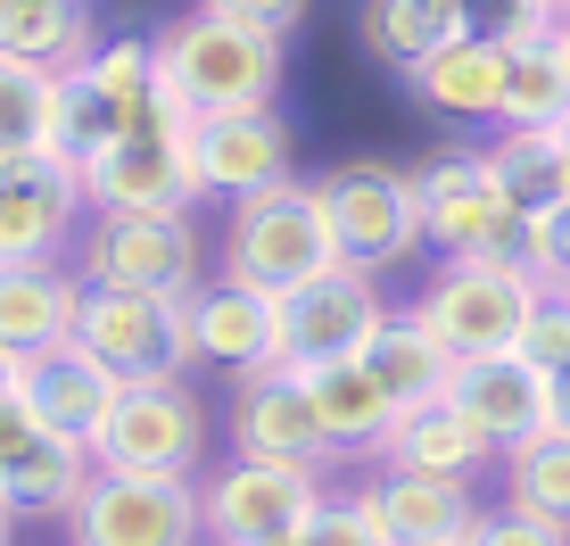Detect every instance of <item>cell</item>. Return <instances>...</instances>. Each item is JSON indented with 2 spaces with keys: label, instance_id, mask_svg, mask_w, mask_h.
<instances>
[{
  "label": "cell",
  "instance_id": "6da1fadb",
  "mask_svg": "<svg viewBox=\"0 0 570 546\" xmlns=\"http://www.w3.org/2000/svg\"><path fill=\"white\" fill-rule=\"evenodd\" d=\"M157 84L183 116H240L282 100V33L232 26L215 9H190L157 33Z\"/></svg>",
  "mask_w": 570,
  "mask_h": 546
},
{
  "label": "cell",
  "instance_id": "7a4b0ae2",
  "mask_svg": "<svg viewBox=\"0 0 570 546\" xmlns=\"http://www.w3.org/2000/svg\"><path fill=\"white\" fill-rule=\"evenodd\" d=\"M83 166L91 216H157V207H199L207 174H199V116H183L174 100H157L132 133L100 142Z\"/></svg>",
  "mask_w": 570,
  "mask_h": 546
},
{
  "label": "cell",
  "instance_id": "3957f363",
  "mask_svg": "<svg viewBox=\"0 0 570 546\" xmlns=\"http://www.w3.org/2000/svg\"><path fill=\"white\" fill-rule=\"evenodd\" d=\"M340 265V241H331L323 224V199H314V183H273L257 199H232V232H224V273L248 290H273V299H289L298 282Z\"/></svg>",
  "mask_w": 570,
  "mask_h": 546
},
{
  "label": "cell",
  "instance_id": "277c9868",
  "mask_svg": "<svg viewBox=\"0 0 570 546\" xmlns=\"http://www.w3.org/2000/svg\"><path fill=\"white\" fill-rule=\"evenodd\" d=\"M75 273L100 290H149V299H199L207 290V248L190 207H157V216H91L75 241Z\"/></svg>",
  "mask_w": 570,
  "mask_h": 546
},
{
  "label": "cell",
  "instance_id": "5b68a950",
  "mask_svg": "<svg viewBox=\"0 0 570 546\" xmlns=\"http://www.w3.org/2000/svg\"><path fill=\"white\" fill-rule=\"evenodd\" d=\"M323 224L340 241V265H405L422 248V183L389 158H340L331 174H314Z\"/></svg>",
  "mask_w": 570,
  "mask_h": 546
},
{
  "label": "cell",
  "instance_id": "8992f818",
  "mask_svg": "<svg viewBox=\"0 0 570 546\" xmlns=\"http://www.w3.org/2000/svg\"><path fill=\"white\" fill-rule=\"evenodd\" d=\"M207 464V406L183 373L174 381H125L108 431H100V472L132 480H199Z\"/></svg>",
  "mask_w": 570,
  "mask_h": 546
},
{
  "label": "cell",
  "instance_id": "52a82bcc",
  "mask_svg": "<svg viewBox=\"0 0 570 546\" xmlns=\"http://www.w3.org/2000/svg\"><path fill=\"white\" fill-rule=\"evenodd\" d=\"M538 299H546V282L521 273L513 257H455V265H439L422 315L455 357H504V348H521Z\"/></svg>",
  "mask_w": 570,
  "mask_h": 546
},
{
  "label": "cell",
  "instance_id": "ba28073f",
  "mask_svg": "<svg viewBox=\"0 0 570 546\" xmlns=\"http://www.w3.org/2000/svg\"><path fill=\"white\" fill-rule=\"evenodd\" d=\"M91 191L67 149H0V248L9 265H58L83 241Z\"/></svg>",
  "mask_w": 570,
  "mask_h": 546
},
{
  "label": "cell",
  "instance_id": "9c48e42d",
  "mask_svg": "<svg viewBox=\"0 0 570 546\" xmlns=\"http://www.w3.org/2000/svg\"><path fill=\"white\" fill-rule=\"evenodd\" d=\"M166 100L157 84V42H100L83 67L58 75V125H50V149L67 158H91L100 142L132 133L141 116Z\"/></svg>",
  "mask_w": 570,
  "mask_h": 546
},
{
  "label": "cell",
  "instance_id": "30bf717a",
  "mask_svg": "<svg viewBox=\"0 0 570 546\" xmlns=\"http://www.w3.org/2000/svg\"><path fill=\"white\" fill-rule=\"evenodd\" d=\"M331 497L323 464H273V456H232L199 480L207 505V546H265L282 530H298L314 505Z\"/></svg>",
  "mask_w": 570,
  "mask_h": 546
},
{
  "label": "cell",
  "instance_id": "8fae6325",
  "mask_svg": "<svg viewBox=\"0 0 570 546\" xmlns=\"http://www.w3.org/2000/svg\"><path fill=\"white\" fill-rule=\"evenodd\" d=\"M75 348L108 364L116 381H174L199 364L190 348V306L183 299H149V290H83V323H75Z\"/></svg>",
  "mask_w": 570,
  "mask_h": 546
},
{
  "label": "cell",
  "instance_id": "7c38bea8",
  "mask_svg": "<svg viewBox=\"0 0 570 546\" xmlns=\"http://www.w3.org/2000/svg\"><path fill=\"white\" fill-rule=\"evenodd\" d=\"M414 183H422V248H439L446 265L455 257H504L513 224L529 216V207L504 199L488 149H446V158L414 166Z\"/></svg>",
  "mask_w": 570,
  "mask_h": 546
},
{
  "label": "cell",
  "instance_id": "4fadbf2b",
  "mask_svg": "<svg viewBox=\"0 0 570 546\" xmlns=\"http://www.w3.org/2000/svg\"><path fill=\"white\" fill-rule=\"evenodd\" d=\"M67 546H207L199 480H132L100 472L67 514Z\"/></svg>",
  "mask_w": 570,
  "mask_h": 546
},
{
  "label": "cell",
  "instance_id": "5bb4252c",
  "mask_svg": "<svg viewBox=\"0 0 570 546\" xmlns=\"http://www.w3.org/2000/svg\"><path fill=\"white\" fill-rule=\"evenodd\" d=\"M389 323L381 290H372L364 265H331L314 273V282H298L282 299V364H340V357H364L372 331Z\"/></svg>",
  "mask_w": 570,
  "mask_h": 546
},
{
  "label": "cell",
  "instance_id": "9a60e30c",
  "mask_svg": "<svg viewBox=\"0 0 570 546\" xmlns=\"http://www.w3.org/2000/svg\"><path fill=\"white\" fill-rule=\"evenodd\" d=\"M232 456H273V464H323V472H340V439L314 415L306 373H289V364L240 373V389H232Z\"/></svg>",
  "mask_w": 570,
  "mask_h": 546
},
{
  "label": "cell",
  "instance_id": "2e32d148",
  "mask_svg": "<svg viewBox=\"0 0 570 546\" xmlns=\"http://www.w3.org/2000/svg\"><path fill=\"white\" fill-rule=\"evenodd\" d=\"M91 480H100V447L50 431V422H33V431H17L9 447H0V505H9L17 521H33V514L67 521Z\"/></svg>",
  "mask_w": 570,
  "mask_h": 546
},
{
  "label": "cell",
  "instance_id": "e0dca14e",
  "mask_svg": "<svg viewBox=\"0 0 570 546\" xmlns=\"http://www.w3.org/2000/svg\"><path fill=\"white\" fill-rule=\"evenodd\" d=\"M190 348H199V364H232V381L282 364V299L215 273L199 299H190Z\"/></svg>",
  "mask_w": 570,
  "mask_h": 546
},
{
  "label": "cell",
  "instance_id": "ac0fdd59",
  "mask_svg": "<svg viewBox=\"0 0 570 546\" xmlns=\"http://www.w3.org/2000/svg\"><path fill=\"white\" fill-rule=\"evenodd\" d=\"M446 398L497 439V456H504V447H521V439H538L546 422H554V381H546L521 348H504V357H463Z\"/></svg>",
  "mask_w": 570,
  "mask_h": 546
},
{
  "label": "cell",
  "instance_id": "d6986e66",
  "mask_svg": "<svg viewBox=\"0 0 570 546\" xmlns=\"http://www.w3.org/2000/svg\"><path fill=\"white\" fill-rule=\"evenodd\" d=\"M17 398L33 406V422H50V431H67V439H83V447H100L116 398H125V381H116L91 348L67 340V348H50V357H26Z\"/></svg>",
  "mask_w": 570,
  "mask_h": 546
},
{
  "label": "cell",
  "instance_id": "ffe728a7",
  "mask_svg": "<svg viewBox=\"0 0 570 546\" xmlns=\"http://www.w3.org/2000/svg\"><path fill=\"white\" fill-rule=\"evenodd\" d=\"M504 75H513V50L471 26L446 50H430L422 67H405V91H414L422 108L455 116V125H497L504 116Z\"/></svg>",
  "mask_w": 570,
  "mask_h": 546
},
{
  "label": "cell",
  "instance_id": "44dd1931",
  "mask_svg": "<svg viewBox=\"0 0 570 546\" xmlns=\"http://www.w3.org/2000/svg\"><path fill=\"white\" fill-rule=\"evenodd\" d=\"M199 174H207V199H257V191L289 183V125H282V108L199 116Z\"/></svg>",
  "mask_w": 570,
  "mask_h": 546
},
{
  "label": "cell",
  "instance_id": "7402d4cb",
  "mask_svg": "<svg viewBox=\"0 0 570 546\" xmlns=\"http://www.w3.org/2000/svg\"><path fill=\"white\" fill-rule=\"evenodd\" d=\"M83 273L75 265H0V348L9 357H50L83 323Z\"/></svg>",
  "mask_w": 570,
  "mask_h": 546
},
{
  "label": "cell",
  "instance_id": "603a6c76",
  "mask_svg": "<svg viewBox=\"0 0 570 546\" xmlns=\"http://www.w3.org/2000/svg\"><path fill=\"white\" fill-rule=\"evenodd\" d=\"M372 464H381V472H455V480H480L488 464H504V456H497V439H488L455 398H430V406H414V415H397V431L381 439Z\"/></svg>",
  "mask_w": 570,
  "mask_h": 546
},
{
  "label": "cell",
  "instance_id": "cb8c5ba5",
  "mask_svg": "<svg viewBox=\"0 0 570 546\" xmlns=\"http://www.w3.org/2000/svg\"><path fill=\"white\" fill-rule=\"evenodd\" d=\"M372 505H381L397 546H430V538H471V521L488 514L480 489L455 472H372Z\"/></svg>",
  "mask_w": 570,
  "mask_h": 546
},
{
  "label": "cell",
  "instance_id": "d4e9b609",
  "mask_svg": "<svg viewBox=\"0 0 570 546\" xmlns=\"http://www.w3.org/2000/svg\"><path fill=\"white\" fill-rule=\"evenodd\" d=\"M364 364H372V381L397 398V415H414V406H430V398H446V389H455V364H463V357L430 331L422 306H405V315H389L381 331H372Z\"/></svg>",
  "mask_w": 570,
  "mask_h": 546
},
{
  "label": "cell",
  "instance_id": "484cf974",
  "mask_svg": "<svg viewBox=\"0 0 570 546\" xmlns=\"http://www.w3.org/2000/svg\"><path fill=\"white\" fill-rule=\"evenodd\" d=\"M298 373V364H289ZM306 398L323 415V431L340 439V456H381V439L397 431V398L372 381L364 357H340V364H306Z\"/></svg>",
  "mask_w": 570,
  "mask_h": 546
},
{
  "label": "cell",
  "instance_id": "4316f807",
  "mask_svg": "<svg viewBox=\"0 0 570 546\" xmlns=\"http://www.w3.org/2000/svg\"><path fill=\"white\" fill-rule=\"evenodd\" d=\"M455 33H471V17L455 0H356V42L381 67H422L430 50H446Z\"/></svg>",
  "mask_w": 570,
  "mask_h": 546
},
{
  "label": "cell",
  "instance_id": "83f0119b",
  "mask_svg": "<svg viewBox=\"0 0 570 546\" xmlns=\"http://www.w3.org/2000/svg\"><path fill=\"white\" fill-rule=\"evenodd\" d=\"M100 50L91 42V17L83 0H0V58H26V67H83Z\"/></svg>",
  "mask_w": 570,
  "mask_h": 546
},
{
  "label": "cell",
  "instance_id": "f1b7e54d",
  "mask_svg": "<svg viewBox=\"0 0 570 546\" xmlns=\"http://www.w3.org/2000/svg\"><path fill=\"white\" fill-rule=\"evenodd\" d=\"M497 125H521V133H570V67L554 50V33L546 42L513 50V75H504V116Z\"/></svg>",
  "mask_w": 570,
  "mask_h": 546
},
{
  "label": "cell",
  "instance_id": "f546056e",
  "mask_svg": "<svg viewBox=\"0 0 570 546\" xmlns=\"http://www.w3.org/2000/svg\"><path fill=\"white\" fill-rule=\"evenodd\" d=\"M504 497L570 530V431H562V422H546L538 439L504 447Z\"/></svg>",
  "mask_w": 570,
  "mask_h": 546
},
{
  "label": "cell",
  "instance_id": "4dcf8cb0",
  "mask_svg": "<svg viewBox=\"0 0 570 546\" xmlns=\"http://www.w3.org/2000/svg\"><path fill=\"white\" fill-rule=\"evenodd\" d=\"M488 166H497V183H504V199L513 207H562V133H521V125H504L497 142H488Z\"/></svg>",
  "mask_w": 570,
  "mask_h": 546
},
{
  "label": "cell",
  "instance_id": "1f68e13d",
  "mask_svg": "<svg viewBox=\"0 0 570 546\" xmlns=\"http://www.w3.org/2000/svg\"><path fill=\"white\" fill-rule=\"evenodd\" d=\"M50 125H58V75L0 58V149H50Z\"/></svg>",
  "mask_w": 570,
  "mask_h": 546
},
{
  "label": "cell",
  "instance_id": "d6a6232c",
  "mask_svg": "<svg viewBox=\"0 0 570 546\" xmlns=\"http://www.w3.org/2000/svg\"><path fill=\"white\" fill-rule=\"evenodd\" d=\"M298 538H306V546H397V538H389V521H381V505H372V489L323 497V505L306 514Z\"/></svg>",
  "mask_w": 570,
  "mask_h": 546
},
{
  "label": "cell",
  "instance_id": "836d02e7",
  "mask_svg": "<svg viewBox=\"0 0 570 546\" xmlns=\"http://www.w3.org/2000/svg\"><path fill=\"white\" fill-rule=\"evenodd\" d=\"M471 26L497 33L504 50H529V42H546V33L562 26V9L554 0H471Z\"/></svg>",
  "mask_w": 570,
  "mask_h": 546
},
{
  "label": "cell",
  "instance_id": "e575fe53",
  "mask_svg": "<svg viewBox=\"0 0 570 546\" xmlns=\"http://www.w3.org/2000/svg\"><path fill=\"white\" fill-rule=\"evenodd\" d=\"M471 546H570V530L546 521V514H529V505H513V497H497L471 521Z\"/></svg>",
  "mask_w": 570,
  "mask_h": 546
},
{
  "label": "cell",
  "instance_id": "d590c367",
  "mask_svg": "<svg viewBox=\"0 0 570 546\" xmlns=\"http://www.w3.org/2000/svg\"><path fill=\"white\" fill-rule=\"evenodd\" d=\"M521 357L538 364V373H562L570 364V290H546L538 299V315L521 331Z\"/></svg>",
  "mask_w": 570,
  "mask_h": 546
},
{
  "label": "cell",
  "instance_id": "8d00e7d4",
  "mask_svg": "<svg viewBox=\"0 0 570 546\" xmlns=\"http://www.w3.org/2000/svg\"><path fill=\"white\" fill-rule=\"evenodd\" d=\"M199 9H215V17H232V26H257V33H298L306 26V9L314 0H199Z\"/></svg>",
  "mask_w": 570,
  "mask_h": 546
},
{
  "label": "cell",
  "instance_id": "74e56055",
  "mask_svg": "<svg viewBox=\"0 0 570 546\" xmlns=\"http://www.w3.org/2000/svg\"><path fill=\"white\" fill-rule=\"evenodd\" d=\"M17 381H26V357H9V348H0V406L17 398Z\"/></svg>",
  "mask_w": 570,
  "mask_h": 546
},
{
  "label": "cell",
  "instance_id": "f35d334b",
  "mask_svg": "<svg viewBox=\"0 0 570 546\" xmlns=\"http://www.w3.org/2000/svg\"><path fill=\"white\" fill-rule=\"evenodd\" d=\"M546 381H554V422L570 431V364H562V373H546Z\"/></svg>",
  "mask_w": 570,
  "mask_h": 546
},
{
  "label": "cell",
  "instance_id": "ab89813d",
  "mask_svg": "<svg viewBox=\"0 0 570 546\" xmlns=\"http://www.w3.org/2000/svg\"><path fill=\"white\" fill-rule=\"evenodd\" d=\"M0 546H17V514H9V505H0Z\"/></svg>",
  "mask_w": 570,
  "mask_h": 546
},
{
  "label": "cell",
  "instance_id": "60d3db41",
  "mask_svg": "<svg viewBox=\"0 0 570 546\" xmlns=\"http://www.w3.org/2000/svg\"><path fill=\"white\" fill-rule=\"evenodd\" d=\"M554 50H562V67H570V17H562V26H554Z\"/></svg>",
  "mask_w": 570,
  "mask_h": 546
},
{
  "label": "cell",
  "instance_id": "b9f144b4",
  "mask_svg": "<svg viewBox=\"0 0 570 546\" xmlns=\"http://www.w3.org/2000/svg\"><path fill=\"white\" fill-rule=\"evenodd\" d=\"M562 199H570V133H562Z\"/></svg>",
  "mask_w": 570,
  "mask_h": 546
},
{
  "label": "cell",
  "instance_id": "7bdbcfd3",
  "mask_svg": "<svg viewBox=\"0 0 570 546\" xmlns=\"http://www.w3.org/2000/svg\"><path fill=\"white\" fill-rule=\"evenodd\" d=\"M430 546H471V538H430Z\"/></svg>",
  "mask_w": 570,
  "mask_h": 546
},
{
  "label": "cell",
  "instance_id": "ee69618b",
  "mask_svg": "<svg viewBox=\"0 0 570 546\" xmlns=\"http://www.w3.org/2000/svg\"><path fill=\"white\" fill-rule=\"evenodd\" d=\"M554 9H562V17H570V0H554Z\"/></svg>",
  "mask_w": 570,
  "mask_h": 546
},
{
  "label": "cell",
  "instance_id": "f6af8a7d",
  "mask_svg": "<svg viewBox=\"0 0 570 546\" xmlns=\"http://www.w3.org/2000/svg\"><path fill=\"white\" fill-rule=\"evenodd\" d=\"M0 265H9V248H0Z\"/></svg>",
  "mask_w": 570,
  "mask_h": 546
}]
</instances>
